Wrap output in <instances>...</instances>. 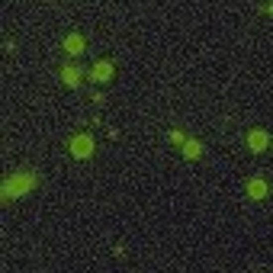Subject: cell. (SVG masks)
<instances>
[{"instance_id":"obj_9","label":"cell","mask_w":273,"mask_h":273,"mask_svg":"<svg viewBox=\"0 0 273 273\" xmlns=\"http://www.w3.org/2000/svg\"><path fill=\"white\" fill-rule=\"evenodd\" d=\"M170 141H174V145H183V135H180V132L174 129V132H170Z\"/></svg>"},{"instance_id":"obj_7","label":"cell","mask_w":273,"mask_h":273,"mask_svg":"<svg viewBox=\"0 0 273 273\" xmlns=\"http://www.w3.org/2000/svg\"><path fill=\"white\" fill-rule=\"evenodd\" d=\"M65 49L71 55H80V52H84V39H80V36H68L65 39Z\"/></svg>"},{"instance_id":"obj_3","label":"cell","mask_w":273,"mask_h":273,"mask_svg":"<svg viewBox=\"0 0 273 273\" xmlns=\"http://www.w3.org/2000/svg\"><path fill=\"white\" fill-rule=\"evenodd\" d=\"M248 196H251V200H264V196H267V183H264L261 177L248 180Z\"/></svg>"},{"instance_id":"obj_1","label":"cell","mask_w":273,"mask_h":273,"mask_svg":"<svg viewBox=\"0 0 273 273\" xmlns=\"http://www.w3.org/2000/svg\"><path fill=\"white\" fill-rule=\"evenodd\" d=\"M32 187H36V177H32V174H26V170H23V174H13L10 180L3 183V200H16V196H26Z\"/></svg>"},{"instance_id":"obj_6","label":"cell","mask_w":273,"mask_h":273,"mask_svg":"<svg viewBox=\"0 0 273 273\" xmlns=\"http://www.w3.org/2000/svg\"><path fill=\"white\" fill-rule=\"evenodd\" d=\"M61 80H65L68 87H77V84H80V71H77V68H71V65H68L65 71H61Z\"/></svg>"},{"instance_id":"obj_4","label":"cell","mask_w":273,"mask_h":273,"mask_svg":"<svg viewBox=\"0 0 273 273\" xmlns=\"http://www.w3.org/2000/svg\"><path fill=\"white\" fill-rule=\"evenodd\" d=\"M248 145H251V151H264V148H267V132H261V129L251 132L248 135Z\"/></svg>"},{"instance_id":"obj_5","label":"cell","mask_w":273,"mask_h":273,"mask_svg":"<svg viewBox=\"0 0 273 273\" xmlns=\"http://www.w3.org/2000/svg\"><path fill=\"white\" fill-rule=\"evenodd\" d=\"M109 77H113V65H109V61L93 65V80H109Z\"/></svg>"},{"instance_id":"obj_2","label":"cell","mask_w":273,"mask_h":273,"mask_svg":"<svg viewBox=\"0 0 273 273\" xmlns=\"http://www.w3.org/2000/svg\"><path fill=\"white\" fill-rule=\"evenodd\" d=\"M90 151H93V138L90 135H74L71 138V154L74 158H90Z\"/></svg>"},{"instance_id":"obj_8","label":"cell","mask_w":273,"mask_h":273,"mask_svg":"<svg viewBox=\"0 0 273 273\" xmlns=\"http://www.w3.org/2000/svg\"><path fill=\"white\" fill-rule=\"evenodd\" d=\"M183 151H187V158H200V141H187Z\"/></svg>"}]
</instances>
